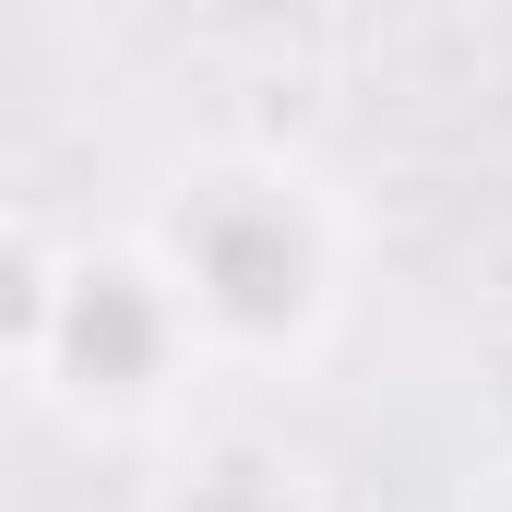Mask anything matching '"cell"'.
Listing matches in <instances>:
<instances>
[{
	"mask_svg": "<svg viewBox=\"0 0 512 512\" xmlns=\"http://www.w3.org/2000/svg\"><path fill=\"white\" fill-rule=\"evenodd\" d=\"M179 251L203 274V298L227 310V322H298L310 310V227L286 215V203H262V191H215V203H191L179 215Z\"/></svg>",
	"mask_w": 512,
	"mask_h": 512,
	"instance_id": "6da1fadb",
	"label": "cell"
},
{
	"mask_svg": "<svg viewBox=\"0 0 512 512\" xmlns=\"http://www.w3.org/2000/svg\"><path fill=\"white\" fill-rule=\"evenodd\" d=\"M72 370L96 393H131L155 370V298L131 274H84V298H72Z\"/></svg>",
	"mask_w": 512,
	"mask_h": 512,
	"instance_id": "7a4b0ae2",
	"label": "cell"
},
{
	"mask_svg": "<svg viewBox=\"0 0 512 512\" xmlns=\"http://www.w3.org/2000/svg\"><path fill=\"white\" fill-rule=\"evenodd\" d=\"M191 512H286L262 477H215V489H191Z\"/></svg>",
	"mask_w": 512,
	"mask_h": 512,
	"instance_id": "3957f363",
	"label": "cell"
}]
</instances>
